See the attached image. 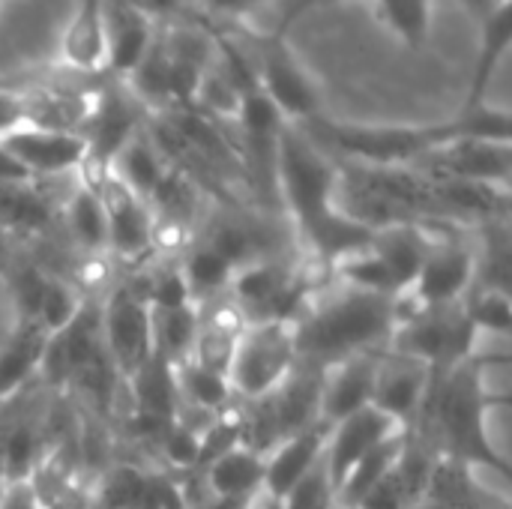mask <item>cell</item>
Wrapping results in <instances>:
<instances>
[{"label": "cell", "mask_w": 512, "mask_h": 509, "mask_svg": "<svg viewBox=\"0 0 512 509\" xmlns=\"http://www.w3.org/2000/svg\"><path fill=\"white\" fill-rule=\"evenodd\" d=\"M180 273L189 285V294H192V303L201 306L213 297H222L228 294V285H231V276H234V267L219 255L213 252L207 243H192L183 255H180Z\"/></svg>", "instance_id": "4dcf8cb0"}, {"label": "cell", "mask_w": 512, "mask_h": 509, "mask_svg": "<svg viewBox=\"0 0 512 509\" xmlns=\"http://www.w3.org/2000/svg\"><path fill=\"white\" fill-rule=\"evenodd\" d=\"M132 387V402H135V414H150V417H162V420H174L180 396H177V378H174V366L159 357L153 351V357L129 378Z\"/></svg>", "instance_id": "4316f807"}, {"label": "cell", "mask_w": 512, "mask_h": 509, "mask_svg": "<svg viewBox=\"0 0 512 509\" xmlns=\"http://www.w3.org/2000/svg\"><path fill=\"white\" fill-rule=\"evenodd\" d=\"M6 405H9V402H6ZM6 405H0V414H3V411H6Z\"/></svg>", "instance_id": "f5cc1de1"}, {"label": "cell", "mask_w": 512, "mask_h": 509, "mask_svg": "<svg viewBox=\"0 0 512 509\" xmlns=\"http://www.w3.org/2000/svg\"><path fill=\"white\" fill-rule=\"evenodd\" d=\"M312 3H318V0H294V3H291V9H288V12H285V18H282V27H288V24H291V21H294L306 6H312Z\"/></svg>", "instance_id": "816d5d0a"}, {"label": "cell", "mask_w": 512, "mask_h": 509, "mask_svg": "<svg viewBox=\"0 0 512 509\" xmlns=\"http://www.w3.org/2000/svg\"><path fill=\"white\" fill-rule=\"evenodd\" d=\"M255 75L261 93L276 105L288 126H306L321 117V96L306 75V69L294 60V54L270 36L258 45L255 54Z\"/></svg>", "instance_id": "30bf717a"}, {"label": "cell", "mask_w": 512, "mask_h": 509, "mask_svg": "<svg viewBox=\"0 0 512 509\" xmlns=\"http://www.w3.org/2000/svg\"><path fill=\"white\" fill-rule=\"evenodd\" d=\"M510 36H512V0H507L504 6H498L486 21H483V42H480V57H477V72H474V87L468 96L465 108H477L483 105L486 87L498 69V63L507 57L510 51Z\"/></svg>", "instance_id": "d6a6232c"}, {"label": "cell", "mask_w": 512, "mask_h": 509, "mask_svg": "<svg viewBox=\"0 0 512 509\" xmlns=\"http://www.w3.org/2000/svg\"><path fill=\"white\" fill-rule=\"evenodd\" d=\"M186 3L195 6L198 12L210 15V18L228 21V18H246L270 0H186Z\"/></svg>", "instance_id": "b9f144b4"}, {"label": "cell", "mask_w": 512, "mask_h": 509, "mask_svg": "<svg viewBox=\"0 0 512 509\" xmlns=\"http://www.w3.org/2000/svg\"><path fill=\"white\" fill-rule=\"evenodd\" d=\"M492 399L483 387V363L477 357L459 363L426 399V408L420 414V426L438 456L462 462L468 468L489 465L501 477H510L507 459L492 447L486 435V411Z\"/></svg>", "instance_id": "3957f363"}, {"label": "cell", "mask_w": 512, "mask_h": 509, "mask_svg": "<svg viewBox=\"0 0 512 509\" xmlns=\"http://www.w3.org/2000/svg\"><path fill=\"white\" fill-rule=\"evenodd\" d=\"M39 459H42V438L33 420H15L9 426H0V471L6 486L30 483L33 474L42 468Z\"/></svg>", "instance_id": "83f0119b"}, {"label": "cell", "mask_w": 512, "mask_h": 509, "mask_svg": "<svg viewBox=\"0 0 512 509\" xmlns=\"http://www.w3.org/2000/svg\"><path fill=\"white\" fill-rule=\"evenodd\" d=\"M21 117H18V96H15V90H3L0 87V135L9 129V126H15Z\"/></svg>", "instance_id": "bcb514c9"}, {"label": "cell", "mask_w": 512, "mask_h": 509, "mask_svg": "<svg viewBox=\"0 0 512 509\" xmlns=\"http://www.w3.org/2000/svg\"><path fill=\"white\" fill-rule=\"evenodd\" d=\"M399 327V300L339 285V291L312 297L294 321L297 363L330 369L357 354H378Z\"/></svg>", "instance_id": "7a4b0ae2"}, {"label": "cell", "mask_w": 512, "mask_h": 509, "mask_svg": "<svg viewBox=\"0 0 512 509\" xmlns=\"http://www.w3.org/2000/svg\"><path fill=\"white\" fill-rule=\"evenodd\" d=\"M99 87L87 84H33L24 90H15L18 96V123L54 129V132H75L87 126L93 105H96Z\"/></svg>", "instance_id": "9a60e30c"}, {"label": "cell", "mask_w": 512, "mask_h": 509, "mask_svg": "<svg viewBox=\"0 0 512 509\" xmlns=\"http://www.w3.org/2000/svg\"><path fill=\"white\" fill-rule=\"evenodd\" d=\"M150 486V474L135 465H117L105 471L96 495V509H138Z\"/></svg>", "instance_id": "8d00e7d4"}, {"label": "cell", "mask_w": 512, "mask_h": 509, "mask_svg": "<svg viewBox=\"0 0 512 509\" xmlns=\"http://www.w3.org/2000/svg\"><path fill=\"white\" fill-rule=\"evenodd\" d=\"M195 336H198V306L153 312V351L165 357L171 366H180L192 357Z\"/></svg>", "instance_id": "836d02e7"}, {"label": "cell", "mask_w": 512, "mask_h": 509, "mask_svg": "<svg viewBox=\"0 0 512 509\" xmlns=\"http://www.w3.org/2000/svg\"><path fill=\"white\" fill-rule=\"evenodd\" d=\"M12 264V237L0 228V270Z\"/></svg>", "instance_id": "f907efd6"}, {"label": "cell", "mask_w": 512, "mask_h": 509, "mask_svg": "<svg viewBox=\"0 0 512 509\" xmlns=\"http://www.w3.org/2000/svg\"><path fill=\"white\" fill-rule=\"evenodd\" d=\"M459 3H462L468 12H474L480 21H486V18H489L498 6H504L507 0H459Z\"/></svg>", "instance_id": "c3c4849f"}, {"label": "cell", "mask_w": 512, "mask_h": 509, "mask_svg": "<svg viewBox=\"0 0 512 509\" xmlns=\"http://www.w3.org/2000/svg\"><path fill=\"white\" fill-rule=\"evenodd\" d=\"M165 171H168V162L156 150V144L150 141L147 129H141L111 162V174L129 192H135L141 201H150V195L156 192V186L165 177Z\"/></svg>", "instance_id": "d4e9b609"}, {"label": "cell", "mask_w": 512, "mask_h": 509, "mask_svg": "<svg viewBox=\"0 0 512 509\" xmlns=\"http://www.w3.org/2000/svg\"><path fill=\"white\" fill-rule=\"evenodd\" d=\"M336 183L339 159L321 150L300 126H285L276 150V195L324 270L366 249L375 237V231L351 222L336 207Z\"/></svg>", "instance_id": "6da1fadb"}, {"label": "cell", "mask_w": 512, "mask_h": 509, "mask_svg": "<svg viewBox=\"0 0 512 509\" xmlns=\"http://www.w3.org/2000/svg\"><path fill=\"white\" fill-rule=\"evenodd\" d=\"M378 24L405 48L423 51L432 36V0H372Z\"/></svg>", "instance_id": "f1b7e54d"}, {"label": "cell", "mask_w": 512, "mask_h": 509, "mask_svg": "<svg viewBox=\"0 0 512 509\" xmlns=\"http://www.w3.org/2000/svg\"><path fill=\"white\" fill-rule=\"evenodd\" d=\"M198 438L192 429L180 426L177 420L168 426V432L162 435V441L156 444V450L168 459L171 468L177 471H195V462H198Z\"/></svg>", "instance_id": "60d3db41"}, {"label": "cell", "mask_w": 512, "mask_h": 509, "mask_svg": "<svg viewBox=\"0 0 512 509\" xmlns=\"http://www.w3.org/2000/svg\"><path fill=\"white\" fill-rule=\"evenodd\" d=\"M174 378H177L180 405H186V408H198V411H207V414H222L234 402V390H231L228 378L219 375V372H210V369H204V366H198L192 360L174 366Z\"/></svg>", "instance_id": "1f68e13d"}, {"label": "cell", "mask_w": 512, "mask_h": 509, "mask_svg": "<svg viewBox=\"0 0 512 509\" xmlns=\"http://www.w3.org/2000/svg\"><path fill=\"white\" fill-rule=\"evenodd\" d=\"M201 509H252V501H228V498H210Z\"/></svg>", "instance_id": "681fc988"}, {"label": "cell", "mask_w": 512, "mask_h": 509, "mask_svg": "<svg viewBox=\"0 0 512 509\" xmlns=\"http://www.w3.org/2000/svg\"><path fill=\"white\" fill-rule=\"evenodd\" d=\"M48 282H51V276L39 264H30V261L15 264V270H12V294H15V303H18V312H21V324H33L39 300H42Z\"/></svg>", "instance_id": "ab89813d"}, {"label": "cell", "mask_w": 512, "mask_h": 509, "mask_svg": "<svg viewBox=\"0 0 512 509\" xmlns=\"http://www.w3.org/2000/svg\"><path fill=\"white\" fill-rule=\"evenodd\" d=\"M411 168H417L432 180H468V183H492L510 189L512 147L507 141L456 138L432 150Z\"/></svg>", "instance_id": "4fadbf2b"}, {"label": "cell", "mask_w": 512, "mask_h": 509, "mask_svg": "<svg viewBox=\"0 0 512 509\" xmlns=\"http://www.w3.org/2000/svg\"><path fill=\"white\" fill-rule=\"evenodd\" d=\"M147 117L150 111L123 81L105 78V84H99L93 114L81 129V138L87 144V162L111 168L114 156L147 126Z\"/></svg>", "instance_id": "8fae6325"}, {"label": "cell", "mask_w": 512, "mask_h": 509, "mask_svg": "<svg viewBox=\"0 0 512 509\" xmlns=\"http://www.w3.org/2000/svg\"><path fill=\"white\" fill-rule=\"evenodd\" d=\"M60 66L81 78H105L108 39H105V0H78L60 36Z\"/></svg>", "instance_id": "e0dca14e"}, {"label": "cell", "mask_w": 512, "mask_h": 509, "mask_svg": "<svg viewBox=\"0 0 512 509\" xmlns=\"http://www.w3.org/2000/svg\"><path fill=\"white\" fill-rule=\"evenodd\" d=\"M0 509H42L36 501V492H33V483H15V486H6V495L0 501Z\"/></svg>", "instance_id": "f6af8a7d"}, {"label": "cell", "mask_w": 512, "mask_h": 509, "mask_svg": "<svg viewBox=\"0 0 512 509\" xmlns=\"http://www.w3.org/2000/svg\"><path fill=\"white\" fill-rule=\"evenodd\" d=\"M336 504V489L330 483L324 459L276 504V509H330Z\"/></svg>", "instance_id": "74e56055"}, {"label": "cell", "mask_w": 512, "mask_h": 509, "mask_svg": "<svg viewBox=\"0 0 512 509\" xmlns=\"http://www.w3.org/2000/svg\"><path fill=\"white\" fill-rule=\"evenodd\" d=\"M66 234L78 246V252H108V222L99 195L87 183H75L69 198L60 207Z\"/></svg>", "instance_id": "484cf974"}, {"label": "cell", "mask_w": 512, "mask_h": 509, "mask_svg": "<svg viewBox=\"0 0 512 509\" xmlns=\"http://www.w3.org/2000/svg\"><path fill=\"white\" fill-rule=\"evenodd\" d=\"M48 333L39 324H21L0 348V405L12 402L18 390L39 372Z\"/></svg>", "instance_id": "603a6c76"}, {"label": "cell", "mask_w": 512, "mask_h": 509, "mask_svg": "<svg viewBox=\"0 0 512 509\" xmlns=\"http://www.w3.org/2000/svg\"><path fill=\"white\" fill-rule=\"evenodd\" d=\"M159 24L123 0H105V39H108V69L105 78L126 81L147 57Z\"/></svg>", "instance_id": "ac0fdd59"}, {"label": "cell", "mask_w": 512, "mask_h": 509, "mask_svg": "<svg viewBox=\"0 0 512 509\" xmlns=\"http://www.w3.org/2000/svg\"><path fill=\"white\" fill-rule=\"evenodd\" d=\"M462 309L471 321V327L480 333H495L507 339L512 330V303L507 291L495 288H471L468 297L462 300Z\"/></svg>", "instance_id": "d590c367"}, {"label": "cell", "mask_w": 512, "mask_h": 509, "mask_svg": "<svg viewBox=\"0 0 512 509\" xmlns=\"http://www.w3.org/2000/svg\"><path fill=\"white\" fill-rule=\"evenodd\" d=\"M327 438H330V426L327 423H315V426L285 438L282 444H276L267 453L264 486H261L267 501L279 504L324 459Z\"/></svg>", "instance_id": "ffe728a7"}, {"label": "cell", "mask_w": 512, "mask_h": 509, "mask_svg": "<svg viewBox=\"0 0 512 509\" xmlns=\"http://www.w3.org/2000/svg\"><path fill=\"white\" fill-rule=\"evenodd\" d=\"M27 171L0 147V183H27Z\"/></svg>", "instance_id": "7dc6e473"}, {"label": "cell", "mask_w": 512, "mask_h": 509, "mask_svg": "<svg viewBox=\"0 0 512 509\" xmlns=\"http://www.w3.org/2000/svg\"><path fill=\"white\" fill-rule=\"evenodd\" d=\"M300 129L333 159L369 168H411L432 150L456 138H471L465 117L441 126H351L315 117Z\"/></svg>", "instance_id": "277c9868"}, {"label": "cell", "mask_w": 512, "mask_h": 509, "mask_svg": "<svg viewBox=\"0 0 512 509\" xmlns=\"http://www.w3.org/2000/svg\"><path fill=\"white\" fill-rule=\"evenodd\" d=\"M0 147L27 171L30 180H54L78 174L87 162V144L75 132H54L27 123H15L0 135Z\"/></svg>", "instance_id": "7c38bea8"}, {"label": "cell", "mask_w": 512, "mask_h": 509, "mask_svg": "<svg viewBox=\"0 0 512 509\" xmlns=\"http://www.w3.org/2000/svg\"><path fill=\"white\" fill-rule=\"evenodd\" d=\"M429 399V369L393 351L378 357L372 408L390 417L399 429H414Z\"/></svg>", "instance_id": "5bb4252c"}, {"label": "cell", "mask_w": 512, "mask_h": 509, "mask_svg": "<svg viewBox=\"0 0 512 509\" xmlns=\"http://www.w3.org/2000/svg\"><path fill=\"white\" fill-rule=\"evenodd\" d=\"M159 267H147L141 273V285H144V297L150 303L153 312H174V309H186L195 306L189 285L180 273V261H168L159 258Z\"/></svg>", "instance_id": "e575fe53"}, {"label": "cell", "mask_w": 512, "mask_h": 509, "mask_svg": "<svg viewBox=\"0 0 512 509\" xmlns=\"http://www.w3.org/2000/svg\"><path fill=\"white\" fill-rule=\"evenodd\" d=\"M405 438H408V429H399L393 432L390 438H384L375 450H369L351 471L348 477L342 480V486L336 489V507L342 509H357L360 501L396 468L402 450H405Z\"/></svg>", "instance_id": "cb8c5ba5"}, {"label": "cell", "mask_w": 512, "mask_h": 509, "mask_svg": "<svg viewBox=\"0 0 512 509\" xmlns=\"http://www.w3.org/2000/svg\"><path fill=\"white\" fill-rule=\"evenodd\" d=\"M393 432H399V426L384 417L381 411H375L372 405L339 420L336 426H330V438H327V450H324V465L330 474L333 489L342 486V480L348 477V471L369 453L375 450L384 438H390Z\"/></svg>", "instance_id": "2e32d148"}, {"label": "cell", "mask_w": 512, "mask_h": 509, "mask_svg": "<svg viewBox=\"0 0 512 509\" xmlns=\"http://www.w3.org/2000/svg\"><path fill=\"white\" fill-rule=\"evenodd\" d=\"M330 509H342V507H336V504H333V507H330Z\"/></svg>", "instance_id": "db71d44e"}, {"label": "cell", "mask_w": 512, "mask_h": 509, "mask_svg": "<svg viewBox=\"0 0 512 509\" xmlns=\"http://www.w3.org/2000/svg\"><path fill=\"white\" fill-rule=\"evenodd\" d=\"M153 483V492H156V501H159V509H189L180 486L168 477H150Z\"/></svg>", "instance_id": "ee69618b"}, {"label": "cell", "mask_w": 512, "mask_h": 509, "mask_svg": "<svg viewBox=\"0 0 512 509\" xmlns=\"http://www.w3.org/2000/svg\"><path fill=\"white\" fill-rule=\"evenodd\" d=\"M102 342L120 378H132L153 357V309L141 273L114 285L102 303Z\"/></svg>", "instance_id": "ba28073f"}, {"label": "cell", "mask_w": 512, "mask_h": 509, "mask_svg": "<svg viewBox=\"0 0 512 509\" xmlns=\"http://www.w3.org/2000/svg\"><path fill=\"white\" fill-rule=\"evenodd\" d=\"M474 288V249L456 237L432 240L411 291L399 300L402 309H447Z\"/></svg>", "instance_id": "9c48e42d"}, {"label": "cell", "mask_w": 512, "mask_h": 509, "mask_svg": "<svg viewBox=\"0 0 512 509\" xmlns=\"http://www.w3.org/2000/svg\"><path fill=\"white\" fill-rule=\"evenodd\" d=\"M201 243H207L213 252H219L234 270H240V267H246L252 261L270 258V252L264 246L267 243L264 234L252 222H246L240 216H222V219H216L204 231V240Z\"/></svg>", "instance_id": "f546056e"}, {"label": "cell", "mask_w": 512, "mask_h": 509, "mask_svg": "<svg viewBox=\"0 0 512 509\" xmlns=\"http://www.w3.org/2000/svg\"><path fill=\"white\" fill-rule=\"evenodd\" d=\"M60 207L42 189L39 180L0 183V228L9 237H36L48 231Z\"/></svg>", "instance_id": "44dd1931"}, {"label": "cell", "mask_w": 512, "mask_h": 509, "mask_svg": "<svg viewBox=\"0 0 512 509\" xmlns=\"http://www.w3.org/2000/svg\"><path fill=\"white\" fill-rule=\"evenodd\" d=\"M129 3L132 9L144 12L147 18H153L156 24H168V21H177L183 15V9L189 6L186 0H123Z\"/></svg>", "instance_id": "7bdbcfd3"}, {"label": "cell", "mask_w": 512, "mask_h": 509, "mask_svg": "<svg viewBox=\"0 0 512 509\" xmlns=\"http://www.w3.org/2000/svg\"><path fill=\"white\" fill-rule=\"evenodd\" d=\"M273 509H276V504H273Z\"/></svg>", "instance_id": "11a10c76"}, {"label": "cell", "mask_w": 512, "mask_h": 509, "mask_svg": "<svg viewBox=\"0 0 512 509\" xmlns=\"http://www.w3.org/2000/svg\"><path fill=\"white\" fill-rule=\"evenodd\" d=\"M0 3H3V0H0Z\"/></svg>", "instance_id": "9f6ffc18"}, {"label": "cell", "mask_w": 512, "mask_h": 509, "mask_svg": "<svg viewBox=\"0 0 512 509\" xmlns=\"http://www.w3.org/2000/svg\"><path fill=\"white\" fill-rule=\"evenodd\" d=\"M78 180L87 183L102 207L108 222V255L126 264H144L153 258V210L135 192H129L111 168L84 162Z\"/></svg>", "instance_id": "52a82bcc"}, {"label": "cell", "mask_w": 512, "mask_h": 509, "mask_svg": "<svg viewBox=\"0 0 512 509\" xmlns=\"http://www.w3.org/2000/svg\"><path fill=\"white\" fill-rule=\"evenodd\" d=\"M378 354H357L348 357L330 369H324L321 381V423L336 426L339 420L363 411L372 405L375 393V372H378Z\"/></svg>", "instance_id": "d6986e66"}, {"label": "cell", "mask_w": 512, "mask_h": 509, "mask_svg": "<svg viewBox=\"0 0 512 509\" xmlns=\"http://www.w3.org/2000/svg\"><path fill=\"white\" fill-rule=\"evenodd\" d=\"M297 366L294 324L264 321L249 324L237 342L228 384L240 402H255L270 396Z\"/></svg>", "instance_id": "8992f818"}, {"label": "cell", "mask_w": 512, "mask_h": 509, "mask_svg": "<svg viewBox=\"0 0 512 509\" xmlns=\"http://www.w3.org/2000/svg\"><path fill=\"white\" fill-rule=\"evenodd\" d=\"M477 330L471 327L462 303L447 309H402L399 327L390 339V351L417 360L429 369V393L465 360L474 357Z\"/></svg>", "instance_id": "5b68a950"}, {"label": "cell", "mask_w": 512, "mask_h": 509, "mask_svg": "<svg viewBox=\"0 0 512 509\" xmlns=\"http://www.w3.org/2000/svg\"><path fill=\"white\" fill-rule=\"evenodd\" d=\"M237 342H240V339H234V336H228V333H219V330H213V327H204V324L198 321V336H195V345H192V357H189V360L198 363V366H204V369H210V372H219V375L228 378L231 363H234Z\"/></svg>", "instance_id": "f35d334b"}, {"label": "cell", "mask_w": 512, "mask_h": 509, "mask_svg": "<svg viewBox=\"0 0 512 509\" xmlns=\"http://www.w3.org/2000/svg\"><path fill=\"white\" fill-rule=\"evenodd\" d=\"M264 468H267V456H258L246 447H234L231 453L216 459L201 474H204L213 498L255 501V495L264 486Z\"/></svg>", "instance_id": "7402d4cb"}]
</instances>
